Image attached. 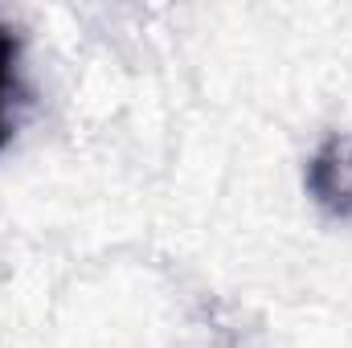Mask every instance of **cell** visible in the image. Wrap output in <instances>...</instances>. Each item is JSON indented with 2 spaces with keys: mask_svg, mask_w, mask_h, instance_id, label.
Wrapping results in <instances>:
<instances>
[{
  "mask_svg": "<svg viewBox=\"0 0 352 348\" xmlns=\"http://www.w3.org/2000/svg\"><path fill=\"white\" fill-rule=\"evenodd\" d=\"M25 102V83H21V33L0 21V148L16 131V111Z\"/></svg>",
  "mask_w": 352,
  "mask_h": 348,
  "instance_id": "2",
  "label": "cell"
},
{
  "mask_svg": "<svg viewBox=\"0 0 352 348\" xmlns=\"http://www.w3.org/2000/svg\"><path fill=\"white\" fill-rule=\"evenodd\" d=\"M307 193L328 217H352V135L332 131L307 160Z\"/></svg>",
  "mask_w": 352,
  "mask_h": 348,
  "instance_id": "1",
  "label": "cell"
}]
</instances>
